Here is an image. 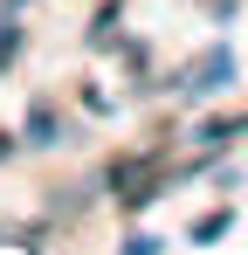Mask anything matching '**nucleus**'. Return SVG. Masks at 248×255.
<instances>
[{
    "mask_svg": "<svg viewBox=\"0 0 248 255\" xmlns=\"http://www.w3.org/2000/svg\"><path fill=\"white\" fill-rule=\"evenodd\" d=\"M221 76H235V55H207L200 76H193V90H221Z\"/></svg>",
    "mask_w": 248,
    "mask_h": 255,
    "instance_id": "nucleus-1",
    "label": "nucleus"
}]
</instances>
